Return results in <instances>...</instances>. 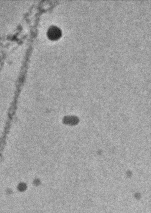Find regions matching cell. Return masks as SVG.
Returning a JSON list of instances; mask_svg holds the SVG:
<instances>
[{
    "label": "cell",
    "instance_id": "6da1fadb",
    "mask_svg": "<svg viewBox=\"0 0 151 213\" xmlns=\"http://www.w3.org/2000/svg\"><path fill=\"white\" fill-rule=\"evenodd\" d=\"M49 35L53 38H56L59 37L60 35V31L59 29H58L56 27H52L49 29Z\"/></svg>",
    "mask_w": 151,
    "mask_h": 213
}]
</instances>
